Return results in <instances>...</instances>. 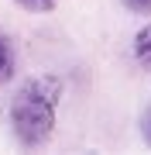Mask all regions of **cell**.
I'll use <instances>...</instances> for the list:
<instances>
[{"instance_id": "obj_3", "label": "cell", "mask_w": 151, "mask_h": 155, "mask_svg": "<svg viewBox=\"0 0 151 155\" xmlns=\"http://www.w3.org/2000/svg\"><path fill=\"white\" fill-rule=\"evenodd\" d=\"M14 66H17V55H14V45L7 35H0V86L14 79Z\"/></svg>"}, {"instance_id": "obj_6", "label": "cell", "mask_w": 151, "mask_h": 155, "mask_svg": "<svg viewBox=\"0 0 151 155\" xmlns=\"http://www.w3.org/2000/svg\"><path fill=\"white\" fill-rule=\"evenodd\" d=\"M141 138H144V141L151 145V107L144 110V117H141Z\"/></svg>"}, {"instance_id": "obj_5", "label": "cell", "mask_w": 151, "mask_h": 155, "mask_svg": "<svg viewBox=\"0 0 151 155\" xmlns=\"http://www.w3.org/2000/svg\"><path fill=\"white\" fill-rule=\"evenodd\" d=\"M131 14H141V17H151V0H120Z\"/></svg>"}, {"instance_id": "obj_4", "label": "cell", "mask_w": 151, "mask_h": 155, "mask_svg": "<svg viewBox=\"0 0 151 155\" xmlns=\"http://www.w3.org/2000/svg\"><path fill=\"white\" fill-rule=\"evenodd\" d=\"M14 4L24 7V11H31V14H48V11H55L58 0H14Z\"/></svg>"}, {"instance_id": "obj_1", "label": "cell", "mask_w": 151, "mask_h": 155, "mask_svg": "<svg viewBox=\"0 0 151 155\" xmlns=\"http://www.w3.org/2000/svg\"><path fill=\"white\" fill-rule=\"evenodd\" d=\"M58 100H62V79L52 72L31 76L17 86V93L11 100V127L24 148H38V145L52 141Z\"/></svg>"}, {"instance_id": "obj_2", "label": "cell", "mask_w": 151, "mask_h": 155, "mask_svg": "<svg viewBox=\"0 0 151 155\" xmlns=\"http://www.w3.org/2000/svg\"><path fill=\"white\" fill-rule=\"evenodd\" d=\"M131 48H134V59H137V66L151 72V21H148L144 28H141V31L134 35V45H131Z\"/></svg>"}]
</instances>
